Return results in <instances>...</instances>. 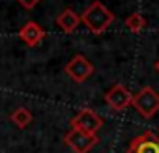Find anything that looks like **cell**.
<instances>
[{
    "label": "cell",
    "instance_id": "cell-1",
    "mask_svg": "<svg viewBox=\"0 0 159 153\" xmlns=\"http://www.w3.org/2000/svg\"><path fill=\"white\" fill-rule=\"evenodd\" d=\"M81 21L84 23V26H86L92 34L99 36V34H103V32L114 23V13H112L103 2L94 0V2L83 11Z\"/></svg>",
    "mask_w": 159,
    "mask_h": 153
},
{
    "label": "cell",
    "instance_id": "cell-2",
    "mask_svg": "<svg viewBox=\"0 0 159 153\" xmlns=\"http://www.w3.org/2000/svg\"><path fill=\"white\" fill-rule=\"evenodd\" d=\"M133 108L144 120L153 118L159 112V94L152 86H144L139 94L133 95Z\"/></svg>",
    "mask_w": 159,
    "mask_h": 153
},
{
    "label": "cell",
    "instance_id": "cell-3",
    "mask_svg": "<svg viewBox=\"0 0 159 153\" xmlns=\"http://www.w3.org/2000/svg\"><path fill=\"white\" fill-rule=\"evenodd\" d=\"M64 142L75 153H90L94 149V146H98L99 138H98V134H88L79 129H69L64 136Z\"/></svg>",
    "mask_w": 159,
    "mask_h": 153
},
{
    "label": "cell",
    "instance_id": "cell-4",
    "mask_svg": "<svg viewBox=\"0 0 159 153\" xmlns=\"http://www.w3.org/2000/svg\"><path fill=\"white\" fill-rule=\"evenodd\" d=\"M103 127V120L101 116L92 110V108H83L79 110L73 118H71V129H79L84 131L88 134H98V131Z\"/></svg>",
    "mask_w": 159,
    "mask_h": 153
},
{
    "label": "cell",
    "instance_id": "cell-5",
    "mask_svg": "<svg viewBox=\"0 0 159 153\" xmlns=\"http://www.w3.org/2000/svg\"><path fill=\"white\" fill-rule=\"evenodd\" d=\"M66 73H67V76L71 81H75V82H84V81H88L90 76L94 75V65H92V62L86 58V56H83V54H75L67 63H66Z\"/></svg>",
    "mask_w": 159,
    "mask_h": 153
},
{
    "label": "cell",
    "instance_id": "cell-6",
    "mask_svg": "<svg viewBox=\"0 0 159 153\" xmlns=\"http://www.w3.org/2000/svg\"><path fill=\"white\" fill-rule=\"evenodd\" d=\"M105 101L112 110L122 112L127 107H133V94L124 84H114L111 90L105 92Z\"/></svg>",
    "mask_w": 159,
    "mask_h": 153
},
{
    "label": "cell",
    "instance_id": "cell-7",
    "mask_svg": "<svg viewBox=\"0 0 159 153\" xmlns=\"http://www.w3.org/2000/svg\"><path fill=\"white\" fill-rule=\"evenodd\" d=\"M125 153H159V136L152 131H144L129 142Z\"/></svg>",
    "mask_w": 159,
    "mask_h": 153
},
{
    "label": "cell",
    "instance_id": "cell-8",
    "mask_svg": "<svg viewBox=\"0 0 159 153\" xmlns=\"http://www.w3.org/2000/svg\"><path fill=\"white\" fill-rule=\"evenodd\" d=\"M19 37H21L28 47H36V45L45 37V32H43V28H41L36 21H28V23H25V26L19 30Z\"/></svg>",
    "mask_w": 159,
    "mask_h": 153
},
{
    "label": "cell",
    "instance_id": "cell-9",
    "mask_svg": "<svg viewBox=\"0 0 159 153\" xmlns=\"http://www.w3.org/2000/svg\"><path fill=\"white\" fill-rule=\"evenodd\" d=\"M81 15H77V11H73L71 8H66L58 17H56V24L62 28V32L66 34H71L77 30V26L81 24Z\"/></svg>",
    "mask_w": 159,
    "mask_h": 153
},
{
    "label": "cell",
    "instance_id": "cell-10",
    "mask_svg": "<svg viewBox=\"0 0 159 153\" xmlns=\"http://www.w3.org/2000/svg\"><path fill=\"white\" fill-rule=\"evenodd\" d=\"M124 24H125V28H127L129 32L139 34V32H142V30L146 28V24H148V23H146V17H144L142 13L135 11V13H131V15H127V17H125Z\"/></svg>",
    "mask_w": 159,
    "mask_h": 153
},
{
    "label": "cell",
    "instance_id": "cell-11",
    "mask_svg": "<svg viewBox=\"0 0 159 153\" xmlns=\"http://www.w3.org/2000/svg\"><path fill=\"white\" fill-rule=\"evenodd\" d=\"M11 121L17 125V127H26V125H30V121H32V112L28 110V108H25V107H19V108H15L13 112H11Z\"/></svg>",
    "mask_w": 159,
    "mask_h": 153
},
{
    "label": "cell",
    "instance_id": "cell-12",
    "mask_svg": "<svg viewBox=\"0 0 159 153\" xmlns=\"http://www.w3.org/2000/svg\"><path fill=\"white\" fill-rule=\"evenodd\" d=\"M17 2H19L25 10H34V8L41 2V0H17Z\"/></svg>",
    "mask_w": 159,
    "mask_h": 153
},
{
    "label": "cell",
    "instance_id": "cell-13",
    "mask_svg": "<svg viewBox=\"0 0 159 153\" xmlns=\"http://www.w3.org/2000/svg\"><path fill=\"white\" fill-rule=\"evenodd\" d=\"M153 67H155V71H157V73H159V60H157V62H155V65H153Z\"/></svg>",
    "mask_w": 159,
    "mask_h": 153
}]
</instances>
